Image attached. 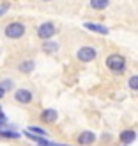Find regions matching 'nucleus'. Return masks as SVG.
<instances>
[{
	"label": "nucleus",
	"instance_id": "f257e3e1",
	"mask_svg": "<svg viewBox=\"0 0 138 146\" xmlns=\"http://www.w3.org/2000/svg\"><path fill=\"white\" fill-rule=\"evenodd\" d=\"M27 32V25L23 21H9L4 27V36L7 39H21Z\"/></svg>",
	"mask_w": 138,
	"mask_h": 146
},
{
	"label": "nucleus",
	"instance_id": "f03ea898",
	"mask_svg": "<svg viewBox=\"0 0 138 146\" xmlns=\"http://www.w3.org/2000/svg\"><path fill=\"white\" fill-rule=\"evenodd\" d=\"M106 68L113 73H122L126 70V57L120 54H110L106 57Z\"/></svg>",
	"mask_w": 138,
	"mask_h": 146
},
{
	"label": "nucleus",
	"instance_id": "7ed1b4c3",
	"mask_svg": "<svg viewBox=\"0 0 138 146\" xmlns=\"http://www.w3.org/2000/svg\"><path fill=\"white\" fill-rule=\"evenodd\" d=\"M55 34H57V27H55L53 21H44V23H41L37 27V38L43 39V41L52 39Z\"/></svg>",
	"mask_w": 138,
	"mask_h": 146
},
{
	"label": "nucleus",
	"instance_id": "20e7f679",
	"mask_svg": "<svg viewBox=\"0 0 138 146\" xmlns=\"http://www.w3.org/2000/svg\"><path fill=\"white\" fill-rule=\"evenodd\" d=\"M76 57L82 62H92L94 59L97 57V50L94 48V46H82L76 52Z\"/></svg>",
	"mask_w": 138,
	"mask_h": 146
},
{
	"label": "nucleus",
	"instance_id": "39448f33",
	"mask_svg": "<svg viewBox=\"0 0 138 146\" xmlns=\"http://www.w3.org/2000/svg\"><path fill=\"white\" fill-rule=\"evenodd\" d=\"M14 100L21 105H28V104H32L34 94H32V91H28L27 87H20V89L14 91Z\"/></svg>",
	"mask_w": 138,
	"mask_h": 146
},
{
	"label": "nucleus",
	"instance_id": "423d86ee",
	"mask_svg": "<svg viewBox=\"0 0 138 146\" xmlns=\"http://www.w3.org/2000/svg\"><path fill=\"white\" fill-rule=\"evenodd\" d=\"M57 118H59V112H57L55 109H44V111H41V114H39V119L43 123H46V125L55 123Z\"/></svg>",
	"mask_w": 138,
	"mask_h": 146
},
{
	"label": "nucleus",
	"instance_id": "0eeeda50",
	"mask_svg": "<svg viewBox=\"0 0 138 146\" xmlns=\"http://www.w3.org/2000/svg\"><path fill=\"white\" fill-rule=\"evenodd\" d=\"M94 143H96V134L90 132V130H83L78 135V144H82V146H92Z\"/></svg>",
	"mask_w": 138,
	"mask_h": 146
},
{
	"label": "nucleus",
	"instance_id": "6e6552de",
	"mask_svg": "<svg viewBox=\"0 0 138 146\" xmlns=\"http://www.w3.org/2000/svg\"><path fill=\"white\" fill-rule=\"evenodd\" d=\"M83 27L87 29V31L101 34V36H108V34H110V29L105 27V25H101V23H92V21H87V23H83Z\"/></svg>",
	"mask_w": 138,
	"mask_h": 146
},
{
	"label": "nucleus",
	"instance_id": "1a4fd4ad",
	"mask_svg": "<svg viewBox=\"0 0 138 146\" xmlns=\"http://www.w3.org/2000/svg\"><path fill=\"white\" fill-rule=\"evenodd\" d=\"M34 70H35V62L32 59H25L18 64V71L23 73V75H28V73H32Z\"/></svg>",
	"mask_w": 138,
	"mask_h": 146
},
{
	"label": "nucleus",
	"instance_id": "9d476101",
	"mask_svg": "<svg viewBox=\"0 0 138 146\" xmlns=\"http://www.w3.org/2000/svg\"><path fill=\"white\" fill-rule=\"evenodd\" d=\"M119 137H120V143L128 146V144L135 143V139H136V132H135V130H122Z\"/></svg>",
	"mask_w": 138,
	"mask_h": 146
},
{
	"label": "nucleus",
	"instance_id": "9b49d317",
	"mask_svg": "<svg viewBox=\"0 0 138 146\" xmlns=\"http://www.w3.org/2000/svg\"><path fill=\"white\" fill-rule=\"evenodd\" d=\"M43 52L48 54V55L57 54V52H59V43H57V41H52V39L44 41V43H43Z\"/></svg>",
	"mask_w": 138,
	"mask_h": 146
},
{
	"label": "nucleus",
	"instance_id": "f8f14e48",
	"mask_svg": "<svg viewBox=\"0 0 138 146\" xmlns=\"http://www.w3.org/2000/svg\"><path fill=\"white\" fill-rule=\"evenodd\" d=\"M89 5L94 11H103V9H106V7L110 5V0H90Z\"/></svg>",
	"mask_w": 138,
	"mask_h": 146
},
{
	"label": "nucleus",
	"instance_id": "ddd939ff",
	"mask_svg": "<svg viewBox=\"0 0 138 146\" xmlns=\"http://www.w3.org/2000/svg\"><path fill=\"white\" fill-rule=\"evenodd\" d=\"M0 137H5V139H18L20 134L18 132H14V130H4V128H0Z\"/></svg>",
	"mask_w": 138,
	"mask_h": 146
},
{
	"label": "nucleus",
	"instance_id": "4468645a",
	"mask_svg": "<svg viewBox=\"0 0 138 146\" xmlns=\"http://www.w3.org/2000/svg\"><path fill=\"white\" fill-rule=\"evenodd\" d=\"M30 134H35V135H41V137H46V130L44 128H41V127H35V125H32V127H28L27 128Z\"/></svg>",
	"mask_w": 138,
	"mask_h": 146
},
{
	"label": "nucleus",
	"instance_id": "2eb2a0df",
	"mask_svg": "<svg viewBox=\"0 0 138 146\" xmlns=\"http://www.w3.org/2000/svg\"><path fill=\"white\" fill-rule=\"evenodd\" d=\"M128 87L131 91H138V75H131L128 80Z\"/></svg>",
	"mask_w": 138,
	"mask_h": 146
},
{
	"label": "nucleus",
	"instance_id": "dca6fc26",
	"mask_svg": "<svg viewBox=\"0 0 138 146\" xmlns=\"http://www.w3.org/2000/svg\"><path fill=\"white\" fill-rule=\"evenodd\" d=\"M0 86H2L5 91H12V87H14V82H12L11 78H5V80H2V82H0Z\"/></svg>",
	"mask_w": 138,
	"mask_h": 146
},
{
	"label": "nucleus",
	"instance_id": "f3484780",
	"mask_svg": "<svg viewBox=\"0 0 138 146\" xmlns=\"http://www.w3.org/2000/svg\"><path fill=\"white\" fill-rule=\"evenodd\" d=\"M7 125V118H0V128H4Z\"/></svg>",
	"mask_w": 138,
	"mask_h": 146
},
{
	"label": "nucleus",
	"instance_id": "a211bd4d",
	"mask_svg": "<svg viewBox=\"0 0 138 146\" xmlns=\"http://www.w3.org/2000/svg\"><path fill=\"white\" fill-rule=\"evenodd\" d=\"M5 93H7V91L4 89V87H2V86H0V100H2V98L5 96Z\"/></svg>",
	"mask_w": 138,
	"mask_h": 146
},
{
	"label": "nucleus",
	"instance_id": "6ab92c4d",
	"mask_svg": "<svg viewBox=\"0 0 138 146\" xmlns=\"http://www.w3.org/2000/svg\"><path fill=\"white\" fill-rule=\"evenodd\" d=\"M7 11V5H4V7H0V16H2V14Z\"/></svg>",
	"mask_w": 138,
	"mask_h": 146
},
{
	"label": "nucleus",
	"instance_id": "aec40b11",
	"mask_svg": "<svg viewBox=\"0 0 138 146\" xmlns=\"http://www.w3.org/2000/svg\"><path fill=\"white\" fill-rule=\"evenodd\" d=\"M0 118H5V114H4V111H2V105H0Z\"/></svg>",
	"mask_w": 138,
	"mask_h": 146
},
{
	"label": "nucleus",
	"instance_id": "412c9836",
	"mask_svg": "<svg viewBox=\"0 0 138 146\" xmlns=\"http://www.w3.org/2000/svg\"><path fill=\"white\" fill-rule=\"evenodd\" d=\"M53 146H69V144H60V143H53Z\"/></svg>",
	"mask_w": 138,
	"mask_h": 146
},
{
	"label": "nucleus",
	"instance_id": "4be33fe9",
	"mask_svg": "<svg viewBox=\"0 0 138 146\" xmlns=\"http://www.w3.org/2000/svg\"><path fill=\"white\" fill-rule=\"evenodd\" d=\"M43 2H52V0H43Z\"/></svg>",
	"mask_w": 138,
	"mask_h": 146
}]
</instances>
